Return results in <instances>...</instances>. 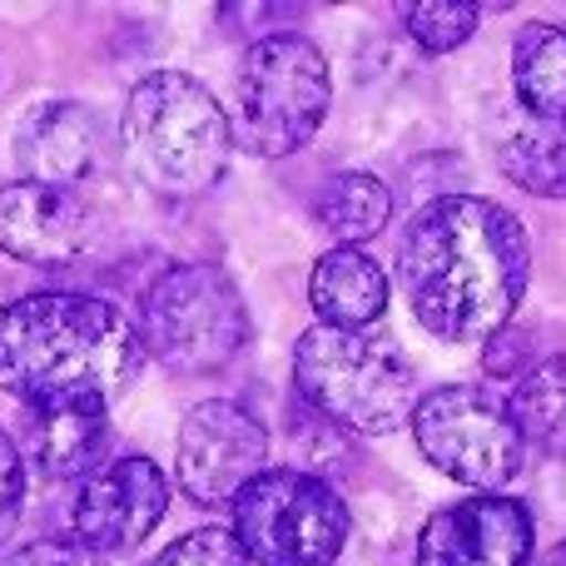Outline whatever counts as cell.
<instances>
[{"mask_svg":"<svg viewBox=\"0 0 566 566\" xmlns=\"http://www.w3.org/2000/svg\"><path fill=\"white\" fill-rule=\"evenodd\" d=\"M398 15L428 55H448L462 40H472L482 10L468 6V0H418V6H398Z\"/></svg>","mask_w":566,"mask_h":566,"instance_id":"ffe728a7","label":"cell"},{"mask_svg":"<svg viewBox=\"0 0 566 566\" xmlns=\"http://www.w3.org/2000/svg\"><path fill=\"white\" fill-rule=\"evenodd\" d=\"M512 90L527 119L566 129V25L537 20L512 40Z\"/></svg>","mask_w":566,"mask_h":566,"instance_id":"2e32d148","label":"cell"},{"mask_svg":"<svg viewBox=\"0 0 566 566\" xmlns=\"http://www.w3.org/2000/svg\"><path fill=\"white\" fill-rule=\"evenodd\" d=\"M105 155V125L80 99H45L15 129V159L30 185L75 189Z\"/></svg>","mask_w":566,"mask_h":566,"instance_id":"4fadbf2b","label":"cell"},{"mask_svg":"<svg viewBox=\"0 0 566 566\" xmlns=\"http://www.w3.org/2000/svg\"><path fill=\"white\" fill-rule=\"evenodd\" d=\"M408 422L422 458L462 488L497 492L527 462V448L512 428L507 398H497L492 388H472V382L432 388L418 398Z\"/></svg>","mask_w":566,"mask_h":566,"instance_id":"ba28073f","label":"cell"},{"mask_svg":"<svg viewBox=\"0 0 566 566\" xmlns=\"http://www.w3.org/2000/svg\"><path fill=\"white\" fill-rule=\"evenodd\" d=\"M234 542L249 566H333L348 547V507L303 468H269L239 492Z\"/></svg>","mask_w":566,"mask_h":566,"instance_id":"52a82bcc","label":"cell"},{"mask_svg":"<svg viewBox=\"0 0 566 566\" xmlns=\"http://www.w3.org/2000/svg\"><path fill=\"white\" fill-rule=\"evenodd\" d=\"M527 343H532V333L527 328H497L488 338V353H482V368L492 373V378H512L517 373V363L527 358Z\"/></svg>","mask_w":566,"mask_h":566,"instance_id":"cb8c5ba5","label":"cell"},{"mask_svg":"<svg viewBox=\"0 0 566 566\" xmlns=\"http://www.w3.org/2000/svg\"><path fill=\"white\" fill-rule=\"evenodd\" d=\"M125 155L149 189L169 199H195L219 185L229 165V115L195 75L155 70L125 99Z\"/></svg>","mask_w":566,"mask_h":566,"instance_id":"3957f363","label":"cell"},{"mask_svg":"<svg viewBox=\"0 0 566 566\" xmlns=\"http://www.w3.org/2000/svg\"><path fill=\"white\" fill-rule=\"evenodd\" d=\"M537 566H566V542H557L552 552H542V562Z\"/></svg>","mask_w":566,"mask_h":566,"instance_id":"d4e9b609","label":"cell"},{"mask_svg":"<svg viewBox=\"0 0 566 566\" xmlns=\"http://www.w3.org/2000/svg\"><path fill=\"white\" fill-rule=\"evenodd\" d=\"M507 412L522 448L566 458V353L522 373L517 392L507 398Z\"/></svg>","mask_w":566,"mask_h":566,"instance_id":"e0dca14e","label":"cell"},{"mask_svg":"<svg viewBox=\"0 0 566 566\" xmlns=\"http://www.w3.org/2000/svg\"><path fill=\"white\" fill-rule=\"evenodd\" d=\"M497 169L537 199H566V129L522 119L497 139Z\"/></svg>","mask_w":566,"mask_h":566,"instance_id":"ac0fdd59","label":"cell"},{"mask_svg":"<svg viewBox=\"0 0 566 566\" xmlns=\"http://www.w3.org/2000/svg\"><path fill=\"white\" fill-rule=\"evenodd\" d=\"M149 566H249V557L239 552L234 532L199 527V532H185L179 542H169Z\"/></svg>","mask_w":566,"mask_h":566,"instance_id":"44dd1931","label":"cell"},{"mask_svg":"<svg viewBox=\"0 0 566 566\" xmlns=\"http://www.w3.org/2000/svg\"><path fill=\"white\" fill-rule=\"evenodd\" d=\"M0 566H109L99 552H90V547H80L75 537H50V542H30V547H20V552H10Z\"/></svg>","mask_w":566,"mask_h":566,"instance_id":"603a6c76","label":"cell"},{"mask_svg":"<svg viewBox=\"0 0 566 566\" xmlns=\"http://www.w3.org/2000/svg\"><path fill=\"white\" fill-rule=\"evenodd\" d=\"M532 279L527 229L478 195H442L398 239V283L412 318L442 343H488L507 328Z\"/></svg>","mask_w":566,"mask_h":566,"instance_id":"6da1fadb","label":"cell"},{"mask_svg":"<svg viewBox=\"0 0 566 566\" xmlns=\"http://www.w3.org/2000/svg\"><path fill=\"white\" fill-rule=\"evenodd\" d=\"M269 472V432L244 402H195L175 438V478L195 507H229L249 482Z\"/></svg>","mask_w":566,"mask_h":566,"instance_id":"9c48e42d","label":"cell"},{"mask_svg":"<svg viewBox=\"0 0 566 566\" xmlns=\"http://www.w3.org/2000/svg\"><path fill=\"white\" fill-rule=\"evenodd\" d=\"M139 343L175 373H219L244 353V293L219 264H175L139 298Z\"/></svg>","mask_w":566,"mask_h":566,"instance_id":"8992f818","label":"cell"},{"mask_svg":"<svg viewBox=\"0 0 566 566\" xmlns=\"http://www.w3.org/2000/svg\"><path fill=\"white\" fill-rule=\"evenodd\" d=\"M318 229L338 239V249H353L358 239H373L392 214V195L378 175H333L323 185L318 205Z\"/></svg>","mask_w":566,"mask_h":566,"instance_id":"d6986e66","label":"cell"},{"mask_svg":"<svg viewBox=\"0 0 566 566\" xmlns=\"http://www.w3.org/2000/svg\"><path fill=\"white\" fill-rule=\"evenodd\" d=\"M293 388L333 428L358 438H388L418 408V373L392 343L373 333L313 323L293 348Z\"/></svg>","mask_w":566,"mask_h":566,"instance_id":"277c9868","label":"cell"},{"mask_svg":"<svg viewBox=\"0 0 566 566\" xmlns=\"http://www.w3.org/2000/svg\"><path fill=\"white\" fill-rule=\"evenodd\" d=\"M532 547H537L532 512L512 497L482 492L432 512L428 527L418 532L412 566H527Z\"/></svg>","mask_w":566,"mask_h":566,"instance_id":"8fae6325","label":"cell"},{"mask_svg":"<svg viewBox=\"0 0 566 566\" xmlns=\"http://www.w3.org/2000/svg\"><path fill=\"white\" fill-rule=\"evenodd\" d=\"M145 368L139 328L90 293H25L0 308V388L25 408L115 402Z\"/></svg>","mask_w":566,"mask_h":566,"instance_id":"7a4b0ae2","label":"cell"},{"mask_svg":"<svg viewBox=\"0 0 566 566\" xmlns=\"http://www.w3.org/2000/svg\"><path fill=\"white\" fill-rule=\"evenodd\" d=\"M20 512H25V458L20 442L0 428V542L15 537Z\"/></svg>","mask_w":566,"mask_h":566,"instance_id":"7402d4cb","label":"cell"},{"mask_svg":"<svg viewBox=\"0 0 566 566\" xmlns=\"http://www.w3.org/2000/svg\"><path fill=\"white\" fill-rule=\"evenodd\" d=\"M308 303L323 318V328L368 333V323H378L388 308V274L363 249H328L313 264Z\"/></svg>","mask_w":566,"mask_h":566,"instance_id":"9a60e30c","label":"cell"},{"mask_svg":"<svg viewBox=\"0 0 566 566\" xmlns=\"http://www.w3.org/2000/svg\"><path fill=\"white\" fill-rule=\"evenodd\" d=\"M95 219L75 189L50 185H0V254L35 269H60L85 254Z\"/></svg>","mask_w":566,"mask_h":566,"instance_id":"7c38bea8","label":"cell"},{"mask_svg":"<svg viewBox=\"0 0 566 566\" xmlns=\"http://www.w3.org/2000/svg\"><path fill=\"white\" fill-rule=\"evenodd\" d=\"M333 105V75L323 50L298 30L254 40L234 75V119L229 135L259 159L303 149Z\"/></svg>","mask_w":566,"mask_h":566,"instance_id":"5b68a950","label":"cell"},{"mask_svg":"<svg viewBox=\"0 0 566 566\" xmlns=\"http://www.w3.org/2000/svg\"><path fill=\"white\" fill-rule=\"evenodd\" d=\"M109 448V408L105 402H45L30 408L25 422V452L45 478H80L105 468Z\"/></svg>","mask_w":566,"mask_h":566,"instance_id":"5bb4252c","label":"cell"},{"mask_svg":"<svg viewBox=\"0 0 566 566\" xmlns=\"http://www.w3.org/2000/svg\"><path fill=\"white\" fill-rule=\"evenodd\" d=\"M169 507V482L149 458H115L95 468L75 492L70 527L90 552H129L159 527Z\"/></svg>","mask_w":566,"mask_h":566,"instance_id":"30bf717a","label":"cell"}]
</instances>
